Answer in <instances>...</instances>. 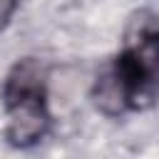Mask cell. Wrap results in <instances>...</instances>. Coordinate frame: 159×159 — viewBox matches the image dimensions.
Masks as SVG:
<instances>
[{
	"mask_svg": "<svg viewBox=\"0 0 159 159\" xmlns=\"http://www.w3.org/2000/svg\"><path fill=\"white\" fill-rule=\"evenodd\" d=\"M159 97V15L137 10L122 37L112 65L97 75L94 107L107 117L147 109Z\"/></svg>",
	"mask_w": 159,
	"mask_h": 159,
	"instance_id": "6da1fadb",
	"label": "cell"
},
{
	"mask_svg": "<svg viewBox=\"0 0 159 159\" xmlns=\"http://www.w3.org/2000/svg\"><path fill=\"white\" fill-rule=\"evenodd\" d=\"M17 5H20V0H0V32L7 27V22L15 15Z\"/></svg>",
	"mask_w": 159,
	"mask_h": 159,
	"instance_id": "3957f363",
	"label": "cell"
},
{
	"mask_svg": "<svg viewBox=\"0 0 159 159\" xmlns=\"http://www.w3.org/2000/svg\"><path fill=\"white\" fill-rule=\"evenodd\" d=\"M5 137L17 149H30L40 144L50 132V109H47V92H45V70L37 60L25 57L15 62L10 70L5 87Z\"/></svg>",
	"mask_w": 159,
	"mask_h": 159,
	"instance_id": "7a4b0ae2",
	"label": "cell"
}]
</instances>
